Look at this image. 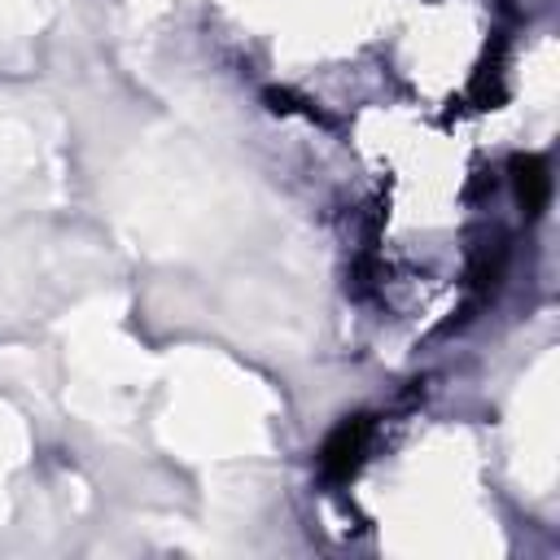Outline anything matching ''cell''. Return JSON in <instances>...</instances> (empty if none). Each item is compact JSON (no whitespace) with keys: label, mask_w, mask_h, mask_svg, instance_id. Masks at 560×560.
Wrapping results in <instances>:
<instances>
[{"label":"cell","mask_w":560,"mask_h":560,"mask_svg":"<svg viewBox=\"0 0 560 560\" xmlns=\"http://www.w3.org/2000/svg\"><path fill=\"white\" fill-rule=\"evenodd\" d=\"M372 433H376V420H372V416H350V420H341V424L328 433L324 451H319V472H324V481L346 486V481L359 472V464H363V455H368V446H372Z\"/></svg>","instance_id":"cell-1"},{"label":"cell","mask_w":560,"mask_h":560,"mask_svg":"<svg viewBox=\"0 0 560 560\" xmlns=\"http://www.w3.org/2000/svg\"><path fill=\"white\" fill-rule=\"evenodd\" d=\"M508 171H512V188H516L521 210H525L529 219L542 214L547 201H551V171H547V162L534 158V153H516Z\"/></svg>","instance_id":"cell-2"}]
</instances>
